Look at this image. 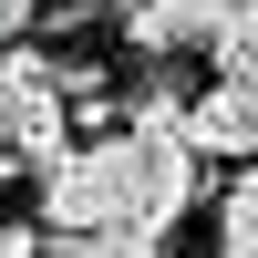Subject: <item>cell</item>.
<instances>
[{
	"mask_svg": "<svg viewBox=\"0 0 258 258\" xmlns=\"http://www.w3.org/2000/svg\"><path fill=\"white\" fill-rule=\"evenodd\" d=\"M248 238H258V176L238 165V176L217 186V248H248Z\"/></svg>",
	"mask_w": 258,
	"mask_h": 258,
	"instance_id": "obj_4",
	"label": "cell"
},
{
	"mask_svg": "<svg viewBox=\"0 0 258 258\" xmlns=\"http://www.w3.org/2000/svg\"><path fill=\"white\" fill-rule=\"evenodd\" d=\"M31 11H41V0H0V52H21V31H31Z\"/></svg>",
	"mask_w": 258,
	"mask_h": 258,
	"instance_id": "obj_7",
	"label": "cell"
},
{
	"mask_svg": "<svg viewBox=\"0 0 258 258\" xmlns=\"http://www.w3.org/2000/svg\"><path fill=\"white\" fill-rule=\"evenodd\" d=\"M73 11H114V0H73Z\"/></svg>",
	"mask_w": 258,
	"mask_h": 258,
	"instance_id": "obj_9",
	"label": "cell"
},
{
	"mask_svg": "<svg viewBox=\"0 0 258 258\" xmlns=\"http://www.w3.org/2000/svg\"><path fill=\"white\" fill-rule=\"evenodd\" d=\"M176 135L197 145V155H217V165H248L258 155V83H207L176 114Z\"/></svg>",
	"mask_w": 258,
	"mask_h": 258,
	"instance_id": "obj_3",
	"label": "cell"
},
{
	"mask_svg": "<svg viewBox=\"0 0 258 258\" xmlns=\"http://www.w3.org/2000/svg\"><path fill=\"white\" fill-rule=\"evenodd\" d=\"M73 258H176V238H155V227H103V238H73Z\"/></svg>",
	"mask_w": 258,
	"mask_h": 258,
	"instance_id": "obj_5",
	"label": "cell"
},
{
	"mask_svg": "<svg viewBox=\"0 0 258 258\" xmlns=\"http://www.w3.org/2000/svg\"><path fill=\"white\" fill-rule=\"evenodd\" d=\"M124 155H135V227L176 238V217L207 197V155L176 135V114H135L124 124Z\"/></svg>",
	"mask_w": 258,
	"mask_h": 258,
	"instance_id": "obj_2",
	"label": "cell"
},
{
	"mask_svg": "<svg viewBox=\"0 0 258 258\" xmlns=\"http://www.w3.org/2000/svg\"><path fill=\"white\" fill-rule=\"evenodd\" d=\"M217 258H258V238H248V248H217Z\"/></svg>",
	"mask_w": 258,
	"mask_h": 258,
	"instance_id": "obj_8",
	"label": "cell"
},
{
	"mask_svg": "<svg viewBox=\"0 0 258 258\" xmlns=\"http://www.w3.org/2000/svg\"><path fill=\"white\" fill-rule=\"evenodd\" d=\"M52 238H103V227H135V155L124 135H93V145H62L41 165V207H31Z\"/></svg>",
	"mask_w": 258,
	"mask_h": 258,
	"instance_id": "obj_1",
	"label": "cell"
},
{
	"mask_svg": "<svg viewBox=\"0 0 258 258\" xmlns=\"http://www.w3.org/2000/svg\"><path fill=\"white\" fill-rule=\"evenodd\" d=\"M0 258H52V227L41 217H0Z\"/></svg>",
	"mask_w": 258,
	"mask_h": 258,
	"instance_id": "obj_6",
	"label": "cell"
}]
</instances>
